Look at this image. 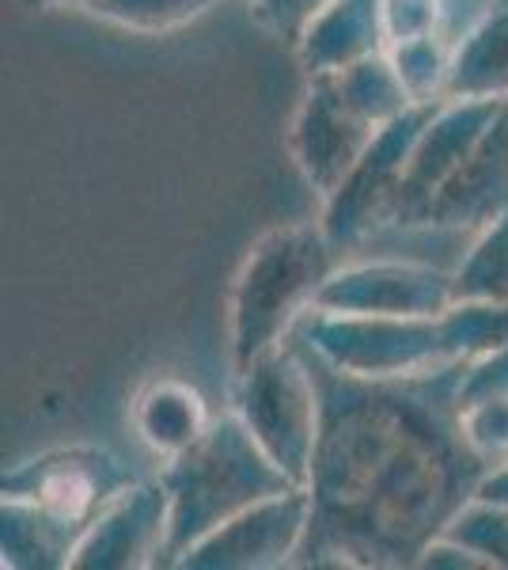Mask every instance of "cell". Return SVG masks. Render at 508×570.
Wrapping results in <instances>:
<instances>
[{"label": "cell", "mask_w": 508, "mask_h": 570, "mask_svg": "<svg viewBox=\"0 0 508 570\" xmlns=\"http://www.w3.org/2000/svg\"><path fill=\"white\" fill-rule=\"evenodd\" d=\"M308 362L322 422L308 475L311 525L297 567H418L494 468L470 449L459 422L464 362L406 376H353L316 354Z\"/></svg>", "instance_id": "1"}, {"label": "cell", "mask_w": 508, "mask_h": 570, "mask_svg": "<svg viewBox=\"0 0 508 570\" xmlns=\"http://www.w3.org/2000/svg\"><path fill=\"white\" fill-rule=\"evenodd\" d=\"M160 483L171 499V532L163 567H175L182 551H190L201 537L251 510L255 502L292 491L289 475L277 468L258 445L247 422L228 411L212 419V426L190 449L160 461Z\"/></svg>", "instance_id": "2"}, {"label": "cell", "mask_w": 508, "mask_h": 570, "mask_svg": "<svg viewBox=\"0 0 508 570\" xmlns=\"http://www.w3.org/2000/svg\"><path fill=\"white\" fill-rule=\"evenodd\" d=\"M341 266V252L319 225H281L266 233L232 282L228 297V338L232 365H247L289 343L297 324L316 308L322 285Z\"/></svg>", "instance_id": "3"}, {"label": "cell", "mask_w": 508, "mask_h": 570, "mask_svg": "<svg viewBox=\"0 0 508 570\" xmlns=\"http://www.w3.org/2000/svg\"><path fill=\"white\" fill-rule=\"evenodd\" d=\"M232 411L247 422L266 456L292 483L308 487L319 445L322 395L308 354L292 338L251 362L243 373H236Z\"/></svg>", "instance_id": "4"}, {"label": "cell", "mask_w": 508, "mask_h": 570, "mask_svg": "<svg viewBox=\"0 0 508 570\" xmlns=\"http://www.w3.org/2000/svg\"><path fill=\"white\" fill-rule=\"evenodd\" d=\"M289 338L330 370L353 376H406L451 362L440 316H357L311 308Z\"/></svg>", "instance_id": "5"}, {"label": "cell", "mask_w": 508, "mask_h": 570, "mask_svg": "<svg viewBox=\"0 0 508 570\" xmlns=\"http://www.w3.org/2000/svg\"><path fill=\"white\" fill-rule=\"evenodd\" d=\"M508 99H448L429 115L425 130L410 153L399 202L387 217L384 233L365 247L368 255H391L414 228L421 225L429 202L445 190V183L467 164V156L478 149L489 126L505 110ZM360 252V255H365Z\"/></svg>", "instance_id": "6"}, {"label": "cell", "mask_w": 508, "mask_h": 570, "mask_svg": "<svg viewBox=\"0 0 508 570\" xmlns=\"http://www.w3.org/2000/svg\"><path fill=\"white\" fill-rule=\"evenodd\" d=\"M437 107H414L406 110L399 122L384 126L376 134V141L368 145V153L360 156L357 168L349 171V179L322 202L319 225L327 228L341 259H353L384 233L387 217H391L395 202H399L406 168H410V153Z\"/></svg>", "instance_id": "7"}, {"label": "cell", "mask_w": 508, "mask_h": 570, "mask_svg": "<svg viewBox=\"0 0 508 570\" xmlns=\"http://www.w3.org/2000/svg\"><path fill=\"white\" fill-rule=\"evenodd\" d=\"M456 305V271L406 255H353L322 285L316 308L357 316H445Z\"/></svg>", "instance_id": "8"}, {"label": "cell", "mask_w": 508, "mask_h": 570, "mask_svg": "<svg viewBox=\"0 0 508 570\" xmlns=\"http://www.w3.org/2000/svg\"><path fill=\"white\" fill-rule=\"evenodd\" d=\"M137 480L141 475L110 449L72 445L8 468L4 480H0V494L27 499L42 505L46 513H53V518L69 521V525L88 529Z\"/></svg>", "instance_id": "9"}, {"label": "cell", "mask_w": 508, "mask_h": 570, "mask_svg": "<svg viewBox=\"0 0 508 570\" xmlns=\"http://www.w3.org/2000/svg\"><path fill=\"white\" fill-rule=\"evenodd\" d=\"M311 494L308 487H292L285 494L255 502L236 513L209 537H201L175 567L179 570H277L297 567V556L308 540Z\"/></svg>", "instance_id": "10"}, {"label": "cell", "mask_w": 508, "mask_h": 570, "mask_svg": "<svg viewBox=\"0 0 508 570\" xmlns=\"http://www.w3.org/2000/svg\"><path fill=\"white\" fill-rule=\"evenodd\" d=\"M376 134L380 130L338 96L335 80L308 77V88H303V99L289 126V153L303 183L327 202L349 179V171L360 164Z\"/></svg>", "instance_id": "11"}, {"label": "cell", "mask_w": 508, "mask_h": 570, "mask_svg": "<svg viewBox=\"0 0 508 570\" xmlns=\"http://www.w3.org/2000/svg\"><path fill=\"white\" fill-rule=\"evenodd\" d=\"M171 532L168 487L156 480H137L99 513L80 540L72 570H141L163 567Z\"/></svg>", "instance_id": "12"}, {"label": "cell", "mask_w": 508, "mask_h": 570, "mask_svg": "<svg viewBox=\"0 0 508 570\" xmlns=\"http://www.w3.org/2000/svg\"><path fill=\"white\" fill-rule=\"evenodd\" d=\"M380 50H387L384 0H330L297 39V58L308 77L341 72Z\"/></svg>", "instance_id": "13"}, {"label": "cell", "mask_w": 508, "mask_h": 570, "mask_svg": "<svg viewBox=\"0 0 508 570\" xmlns=\"http://www.w3.org/2000/svg\"><path fill=\"white\" fill-rule=\"evenodd\" d=\"M129 419H133L137 441H141L152 456L168 461V456L190 449L193 441L206 434L217 415H212L206 395L193 389L190 381L160 373L133 395Z\"/></svg>", "instance_id": "14"}, {"label": "cell", "mask_w": 508, "mask_h": 570, "mask_svg": "<svg viewBox=\"0 0 508 570\" xmlns=\"http://www.w3.org/2000/svg\"><path fill=\"white\" fill-rule=\"evenodd\" d=\"M88 529L46 513L42 505L0 494V563L12 570H64L72 567Z\"/></svg>", "instance_id": "15"}, {"label": "cell", "mask_w": 508, "mask_h": 570, "mask_svg": "<svg viewBox=\"0 0 508 570\" xmlns=\"http://www.w3.org/2000/svg\"><path fill=\"white\" fill-rule=\"evenodd\" d=\"M451 99H508V0L456 46Z\"/></svg>", "instance_id": "16"}, {"label": "cell", "mask_w": 508, "mask_h": 570, "mask_svg": "<svg viewBox=\"0 0 508 570\" xmlns=\"http://www.w3.org/2000/svg\"><path fill=\"white\" fill-rule=\"evenodd\" d=\"M327 77L335 80L338 96L346 99L365 122H372L376 130L399 122L406 110L418 107L410 99V91H406L399 69H395V61L387 50L372 53V58H360L341 72H327Z\"/></svg>", "instance_id": "17"}, {"label": "cell", "mask_w": 508, "mask_h": 570, "mask_svg": "<svg viewBox=\"0 0 508 570\" xmlns=\"http://www.w3.org/2000/svg\"><path fill=\"white\" fill-rule=\"evenodd\" d=\"M406 91L418 107H437L451 99V69H456V46L440 35L402 39L387 46Z\"/></svg>", "instance_id": "18"}, {"label": "cell", "mask_w": 508, "mask_h": 570, "mask_svg": "<svg viewBox=\"0 0 508 570\" xmlns=\"http://www.w3.org/2000/svg\"><path fill=\"white\" fill-rule=\"evenodd\" d=\"M440 335L451 362H470L508 346V301H456L440 316Z\"/></svg>", "instance_id": "19"}, {"label": "cell", "mask_w": 508, "mask_h": 570, "mask_svg": "<svg viewBox=\"0 0 508 570\" xmlns=\"http://www.w3.org/2000/svg\"><path fill=\"white\" fill-rule=\"evenodd\" d=\"M456 301H508V214L467 244L456 263Z\"/></svg>", "instance_id": "20"}, {"label": "cell", "mask_w": 508, "mask_h": 570, "mask_svg": "<svg viewBox=\"0 0 508 570\" xmlns=\"http://www.w3.org/2000/svg\"><path fill=\"white\" fill-rule=\"evenodd\" d=\"M220 4L225 0H91L84 12H91L103 23L122 27V31L163 35L201 20V16H209Z\"/></svg>", "instance_id": "21"}, {"label": "cell", "mask_w": 508, "mask_h": 570, "mask_svg": "<svg viewBox=\"0 0 508 570\" xmlns=\"http://www.w3.org/2000/svg\"><path fill=\"white\" fill-rule=\"evenodd\" d=\"M448 537L475 548L494 570H508V502L478 499L475 494L448 525Z\"/></svg>", "instance_id": "22"}, {"label": "cell", "mask_w": 508, "mask_h": 570, "mask_svg": "<svg viewBox=\"0 0 508 570\" xmlns=\"http://www.w3.org/2000/svg\"><path fill=\"white\" fill-rule=\"evenodd\" d=\"M459 422H464L470 449H475L482 461H489L494 468L508 461V400L467 403Z\"/></svg>", "instance_id": "23"}, {"label": "cell", "mask_w": 508, "mask_h": 570, "mask_svg": "<svg viewBox=\"0 0 508 570\" xmlns=\"http://www.w3.org/2000/svg\"><path fill=\"white\" fill-rule=\"evenodd\" d=\"M445 23V0H384L387 46L421 35H440Z\"/></svg>", "instance_id": "24"}, {"label": "cell", "mask_w": 508, "mask_h": 570, "mask_svg": "<svg viewBox=\"0 0 508 570\" xmlns=\"http://www.w3.org/2000/svg\"><path fill=\"white\" fill-rule=\"evenodd\" d=\"M327 4L330 0H251V12L270 35L297 46L303 27L316 20Z\"/></svg>", "instance_id": "25"}, {"label": "cell", "mask_w": 508, "mask_h": 570, "mask_svg": "<svg viewBox=\"0 0 508 570\" xmlns=\"http://www.w3.org/2000/svg\"><path fill=\"white\" fill-rule=\"evenodd\" d=\"M482 400H508V346L464 362L459 403L467 407V403H482Z\"/></svg>", "instance_id": "26"}, {"label": "cell", "mask_w": 508, "mask_h": 570, "mask_svg": "<svg viewBox=\"0 0 508 570\" xmlns=\"http://www.w3.org/2000/svg\"><path fill=\"white\" fill-rule=\"evenodd\" d=\"M418 567H425V570H494L475 548H467L464 540L448 537V532L445 537H437L429 548L421 551Z\"/></svg>", "instance_id": "27"}, {"label": "cell", "mask_w": 508, "mask_h": 570, "mask_svg": "<svg viewBox=\"0 0 508 570\" xmlns=\"http://www.w3.org/2000/svg\"><path fill=\"white\" fill-rule=\"evenodd\" d=\"M478 499H494V502H508V461L489 468V475L478 487Z\"/></svg>", "instance_id": "28"}, {"label": "cell", "mask_w": 508, "mask_h": 570, "mask_svg": "<svg viewBox=\"0 0 508 570\" xmlns=\"http://www.w3.org/2000/svg\"><path fill=\"white\" fill-rule=\"evenodd\" d=\"M27 4H34V8H88L91 0H27Z\"/></svg>", "instance_id": "29"}]
</instances>
